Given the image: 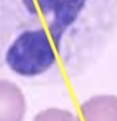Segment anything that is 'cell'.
Wrapping results in <instances>:
<instances>
[{"label":"cell","mask_w":117,"mask_h":121,"mask_svg":"<svg viewBox=\"0 0 117 121\" xmlns=\"http://www.w3.org/2000/svg\"><path fill=\"white\" fill-rule=\"evenodd\" d=\"M68 75L94 62L117 26V0H35Z\"/></svg>","instance_id":"obj_1"},{"label":"cell","mask_w":117,"mask_h":121,"mask_svg":"<svg viewBox=\"0 0 117 121\" xmlns=\"http://www.w3.org/2000/svg\"><path fill=\"white\" fill-rule=\"evenodd\" d=\"M57 62V52L45 26L18 39L4 56V65L16 75L27 79L49 72Z\"/></svg>","instance_id":"obj_2"},{"label":"cell","mask_w":117,"mask_h":121,"mask_svg":"<svg viewBox=\"0 0 117 121\" xmlns=\"http://www.w3.org/2000/svg\"><path fill=\"white\" fill-rule=\"evenodd\" d=\"M44 26L35 0H0V67L18 39Z\"/></svg>","instance_id":"obj_3"},{"label":"cell","mask_w":117,"mask_h":121,"mask_svg":"<svg viewBox=\"0 0 117 121\" xmlns=\"http://www.w3.org/2000/svg\"><path fill=\"white\" fill-rule=\"evenodd\" d=\"M27 109L25 94L17 84L0 79V121H23Z\"/></svg>","instance_id":"obj_4"},{"label":"cell","mask_w":117,"mask_h":121,"mask_svg":"<svg viewBox=\"0 0 117 121\" xmlns=\"http://www.w3.org/2000/svg\"><path fill=\"white\" fill-rule=\"evenodd\" d=\"M84 121H117V97L112 94L95 95L80 107Z\"/></svg>","instance_id":"obj_5"},{"label":"cell","mask_w":117,"mask_h":121,"mask_svg":"<svg viewBox=\"0 0 117 121\" xmlns=\"http://www.w3.org/2000/svg\"><path fill=\"white\" fill-rule=\"evenodd\" d=\"M32 121H80V119L68 109L46 108L39 112Z\"/></svg>","instance_id":"obj_6"}]
</instances>
